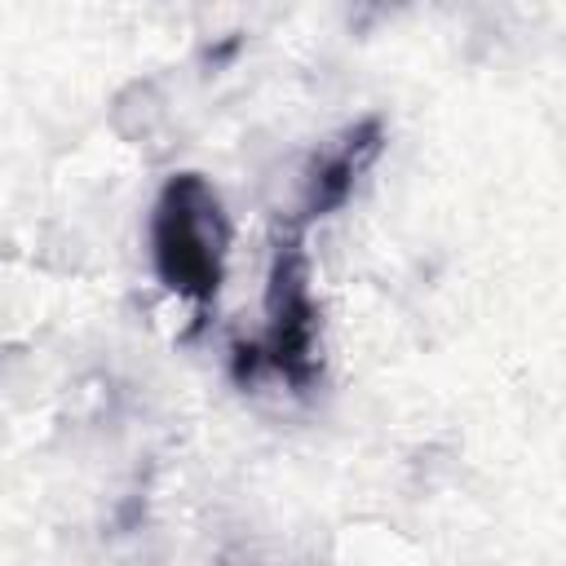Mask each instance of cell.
Segmentation results:
<instances>
[{"label": "cell", "mask_w": 566, "mask_h": 566, "mask_svg": "<svg viewBox=\"0 0 566 566\" xmlns=\"http://www.w3.org/2000/svg\"><path fill=\"white\" fill-rule=\"evenodd\" d=\"M234 371H270L296 394L314 389L323 376V314L314 301V265L305 248V226L292 217L270 248L265 274V327L256 345L234 349Z\"/></svg>", "instance_id": "6da1fadb"}, {"label": "cell", "mask_w": 566, "mask_h": 566, "mask_svg": "<svg viewBox=\"0 0 566 566\" xmlns=\"http://www.w3.org/2000/svg\"><path fill=\"white\" fill-rule=\"evenodd\" d=\"M226 256H230V221L221 195L203 172H172L150 208L155 279L177 301L203 314L221 296Z\"/></svg>", "instance_id": "7a4b0ae2"}, {"label": "cell", "mask_w": 566, "mask_h": 566, "mask_svg": "<svg viewBox=\"0 0 566 566\" xmlns=\"http://www.w3.org/2000/svg\"><path fill=\"white\" fill-rule=\"evenodd\" d=\"M385 150V124L376 115L349 124L332 146H323L310 168H305V181H301V208H296V221L310 226V221H323L332 217L336 208L349 203V195L358 190L363 172L380 159Z\"/></svg>", "instance_id": "3957f363"}]
</instances>
